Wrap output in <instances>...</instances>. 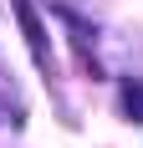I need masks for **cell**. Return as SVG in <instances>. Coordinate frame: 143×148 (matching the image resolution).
Here are the masks:
<instances>
[{
    "label": "cell",
    "instance_id": "obj_1",
    "mask_svg": "<svg viewBox=\"0 0 143 148\" xmlns=\"http://www.w3.org/2000/svg\"><path fill=\"white\" fill-rule=\"evenodd\" d=\"M10 10H15V21H21V31H26V41H31V56L46 66V61H51V36H46L41 15H36V0H10Z\"/></svg>",
    "mask_w": 143,
    "mask_h": 148
},
{
    "label": "cell",
    "instance_id": "obj_2",
    "mask_svg": "<svg viewBox=\"0 0 143 148\" xmlns=\"http://www.w3.org/2000/svg\"><path fill=\"white\" fill-rule=\"evenodd\" d=\"M123 112L133 123H143V82L138 77H123Z\"/></svg>",
    "mask_w": 143,
    "mask_h": 148
}]
</instances>
